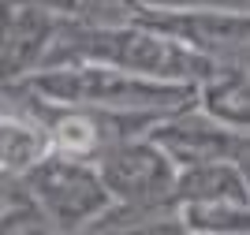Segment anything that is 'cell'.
Segmentation results:
<instances>
[{"mask_svg": "<svg viewBox=\"0 0 250 235\" xmlns=\"http://www.w3.org/2000/svg\"><path fill=\"white\" fill-rule=\"evenodd\" d=\"M63 142L86 146V142H90V134H86V123H67V127H63Z\"/></svg>", "mask_w": 250, "mask_h": 235, "instance_id": "1", "label": "cell"}]
</instances>
